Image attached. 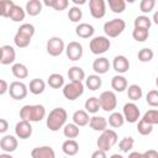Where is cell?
Segmentation results:
<instances>
[{
    "label": "cell",
    "mask_w": 158,
    "mask_h": 158,
    "mask_svg": "<svg viewBox=\"0 0 158 158\" xmlns=\"http://www.w3.org/2000/svg\"><path fill=\"white\" fill-rule=\"evenodd\" d=\"M83 17V12L80 10V7L78 6H72L69 10H68V19L72 21V22H79Z\"/></svg>",
    "instance_id": "cell-45"
},
{
    "label": "cell",
    "mask_w": 158,
    "mask_h": 158,
    "mask_svg": "<svg viewBox=\"0 0 158 158\" xmlns=\"http://www.w3.org/2000/svg\"><path fill=\"white\" fill-rule=\"evenodd\" d=\"M9 128V122L5 118H0V133H5Z\"/></svg>",
    "instance_id": "cell-50"
},
{
    "label": "cell",
    "mask_w": 158,
    "mask_h": 158,
    "mask_svg": "<svg viewBox=\"0 0 158 158\" xmlns=\"http://www.w3.org/2000/svg\"><path fill=\"white\" fill-rule=\"evenodd\" d=\"M142 95H143V91H142V88L139 85H137V84L128 85V88H127V96H128L130 100H132V102L139 100L142 98Z\"/></svg>",
    "instance_id": "cell-32"
},
{
    "label": "cell",
    "mask_w": 158,
    "mask_h": 158,
    "mask_svg": "<svg viewBox=\"0 0 158 158\" xmlns=\"http://www.w3.org/2000/svg\"><path fill=\"white\" fill-rule=\"evenodd\" d=\"M1 59H0V63L2 65H7V64H12L15 62V58H16V52L12 46L10 44H5V46H1Z\"/></svg>",
    "instance_id": "cell-16"
},
{
    "label": "cell",
    "mask_w": 158,
    "mask_h": 158,
    "mask_svg": "<svg viewBox=\"0 0 158 158\" xmlns=\"http://www.w3.org/2000/svg\"><path fill=\"white\" fill-rule=\"evenodd\" d=\"M73 2H74L75 5H83V4H85L86 1H85V0H80V1H79V0H73Z\"/></svg>",
    "instance_id": "cell-55"
},
{
    "label": "cell",
    "mask_w": 158,
    "mask_h": 158,
    "mask_svg": "<svg viewBox=\"0 0 158 158\" xmlns=\"http://www.w3.org/2000/svg\"><path fill=\"white\" fill-rule=\"evenodd\" d=\"M137 131L142 136H148L153 131V125H151V123H148V122H146L144 120L141 118L137 123Z\"/></svg>",
    "instance_id": "cell-42"
},
{
    "label": "cell",
    "mask_w": 158,
    "mask_h": 158,
    "mask_svg": "<svg viewBox=\"0 0 158 158\" xmlns=\"http://www.w3.org/2000/svg\"><path fill=\"white\" fill-rule=\"evenodd\" d=\"M156 6V0H141L139 2V10L143 14L151 12Z\"/></svg>",
    "instance_id": "cell-47"
},
{
    "label": "cell",
    "mask_w": 158,
    "mask_h": 158,
    "mask_svg": "<svg viewBox=\"0 0 158 158\" xmlns=\"http://www.w3.org/2000/svg\"><path fill=\"white\" fill-rule=\"evenodd\" d=\"M154 57V53L151 48L148 47H144L142 49L138 51V60L142 62V63H147V62H151Z\"/></svg>",
    "instance_id": "cell-41"
},
{
    "label": "cell",
    "mask_w": 158,
    "mask_h": 158,
    "mask_svg": "<svg viewBox=\"0 0 158 158\" xmlns=\"http://www.w3.org/2000/svg\"><path fill=\"white\" fill-rule=\"evenodd\" d=\"M142 120H144L146 122H148V123H151L153 126L154 125H158V110L151 109V110L146 111L144 115H143V117H142Z\"/></svg>",
    "instance_id": "cell-44"
},
{
    "label": "cell",
    "mask_w": 158,
    "mask_h": 158,
    "mask_svg": "<svg viewBox=\"0 0 158 158\" xmlns=\"http://www.w3.org/2000/svg\"><path fill=\"white\" fill-rule=\"evenodd\" d=\"M133 25H135V28H146V30H149L151 26H152V20L146 16V15H139L133 21Z\"/></svg>",
    "instance_id": "cell-36"
},
{
    "label": "cell",
    "mask_w": 158,
    "mask_h": 158,
    "mask_svg": "<svg viewBox=\"0 0 158 158\" xmlns=\"http://www.w3.org/2000/svg\"><path fill=\"white\" fill-rule=\"evenodd\" d=\"M62 93L67 100L74 101L84 94V84L79 81H70L63 86Z\"/></svg>",
    "instance_id": "cell-6"
},
{
    "label": "cell",
    "mask_w": 158,
    "mask_h": 158,
    "mask_svg": "<svg viewBox=\"0 0 158 158\" xmlns=\"http://www.w3.org/2000/svg\"><path fill=\"white\" fill-rule=\"evenodd\" d=\"M94 32H95L94 26L86 22H81L75 27V33L80 38H90L94 36Z\"/></svg>",
    "instance_id": "cell-19"
},
{
    "label": "cell",
    "mask_w": 158,
    "mask_h": 158,
    "mask_svg": "<svg viewBox=\"0 0 158 158\" xmlns=\"http://www.w3.org/2000/svg\"><path fill=\"white\" fill-rule=\"evenodd\" d=\"M73 123H75L77 126L79 127H83V126H86L89 122H90V117H89V114L85 111V110H77L73 116Z\"/></svg>",
    "instance_id": "cell-22"
},
{
    "label": "cell",
    "mask_w": 158,
    "mask_h": 158,
    "mask_svg": "<svg viewBox=\"0 0 158 158\" xmlns=\"http://www.w3.org/2000/svg\"><path fill=\"white\" fill-rule=\"evenodd\" d=\"M157 2H158V1H157Z\"/></svg>",
    "instance_id": "cell-58"
},
{
    "label": "cell",
    "mask_w": 158,
    "mask_h": 158,
    "mask_svg": "<svg viewBox=\"0 0 158 158\" xmlns=\"http://www.w3.org/2000/svg\"><path fill=\"white\" fill-rule=\"evenodd\" d=\"M133 144H135V139L128 136V137H123V138L118 142V148L121 149V152L128 153V152L133 148Z\"/></svg>",
    "instance_id": "cell-43"
},
{
    "label": "cell",
    "mask_w": 158,
    "mask_h": 158,
    "mask_svg": "<svg viewBox=\"0 0 158 158\" xmlns=\"http://www.w3.org/2000/svg\"><path fill=\"white\" fill-rule=\"evenodd\" d=\"M99 100H100V106L104 111L106 112H114V110L116 109L117 106V98H116V94L111 90H106V91H102L99 96Z\"/></svg>",
    "instance_id": "cell-8"
},
{
    "label": "cell",
    "mask_w": 158,
    "mask_h": 158,
    "mask_svg": "<svg viewBox=\"0 0 158 158\" xmlns=\"http://www.w3.org/2000/svg\"><path fill=\"white\" fill-rule=\"evenodd\" d=\"M65 44H64V41L60 38V37H51L48 41H47V44H46V49H47V53L52 57H58L60 56L64 51H65Z\"/></svg>",
    "instance_id": "cell-9"
},
{
    "label": "cell",
    "mask_w": 158,
    "mask_h": 158,
    "mask_svg": "<svg viewBox=\"0 0 158 158\" xmlns=\"http://www.w3.org/2000/svg\"><path fill=\"white\" fill-rule=\"evenodd\" d=\"M62 151L67 156H75L79 152V143L75 139H67L62 144Z\"/></svg>",
    "instance_id": "cell-25"
},
{
    "label": "cell",
    "mask_w": 158,
    "mask_h": 158,
    "mask_svg": "<svg viewBox=\"0 0 158 158\" xmlns=\"http://www.w3.org/2000/svg\"><path fill=\"white\" fill-rule=\"evenodd\" d=\"M68 78L70 79V81L83 83V80L85 79V72L83 68H80L78 65H73L68 70Z\"/></svg>",
    "instance_id": "cell-24"
},
{
    "label": "cell",
    "mask_w": 158,
    "mask_h": 158,
    "mask_svg": "<svg viewBox=\"0 0 158 158\" xmlns=\"http://www.w3.org/2000/svg\"><path fill=\"white\" fill-rule=\"evenodd\" d=\"M26 16V10H23L20 5H15L11 10V14H10V19L14 21V22H20L25 19Z\"/></svg>",
    "instance_id": "cell-37"
},
{
    "label": "cell",
    "mask_w": 158,
    "mask_h": 158,
    "mask_svg": "<svg viewBox=\"0 0 158 158\" xmlns=\"http://www.w3.org/2000/svg\"><path fill=\"white\" fill-rule=\"evenodd\" d=\"M17 138L12 135H5L1 137L0 139V148L4 153H11V152H15L16 148H17Z\"/></svg>",
    "instance_id": "cell-15"
},
{
    "label": "cell",
    "mask_w": 158,
    "mask_h": 158,
    "mask_svg": "<svg viewBox=\"0 0 158 158\" xmlns=\"http://www.w3.org/2000/svg\"><path fill=\"white\" fill-rule=\"evenodd\" d=\"M90 158H107L106 156V152L105 151H101V149H96L91 153V157Z\"/></svg>",
    "instance_id": "cell-48"
},
{
    "label": "cell",
    "mask_w": 158,
    "mask_h": 158,
    "mask_svg": "<svg viewBox=\"0 0 158 158\" xmlns=\"http://www.w3.org/2000/svg\"><path fill=\"white\" fill-rule=\"evenodd\" d=\"M143 154L146 156V158H158V152L156 149H148L143 152Z\"/></svg>",
    "instance_id": "cell-51"
},
{
    "label": "cell",
    "mask_w": 158,
    "mask_h": 158,
    "mask_svg": "<svg viewBox=\"0 0 158 158\" xmlns=\"http://www.w3.org/2000/svg\"><path fill=\"white\" fill-rule=\"evenodd\" d=\"M156 85H157V88H158V77L156 78Z\"/></svg>",
    "instance_id": "cell-57"
},
{
    "label": "cell",
    "mask_w": 158,
    "mask_h": 158,
    "mask_svg": "<svg viewBox=\"0 0 158 158\" xmlns=\"http://www.w3.org/2000/svg\"><path fill=\"white\" fill-rule=\"evenodd\" d=\"M93 69H94V72H95L98 75L107 73L109 69H110V62H109V59L105 58V57H99V58H96V59L93 62Z\"/></svg>",
    "instance_id": "cell-20"
},
{
    "label": "cell",
    "mask_w": 158,
    "mask_h": 158,
    "mask_svg": "<svg viewBox=\"0 0 158 158\" xmlns=\"http://www.w3.org/2000/svg\"><path fill=\"white\" fill-rule=\"evenodd\" d=\"M110 158H123L121 154H118V153H115V154H112Z\"/></svg>",
    "instance_id": "cell-56"
},
{
    "label": "cell",
    "mask_w": 158,
    "mask_h": 158,
    "mask_svg": "<svg viewBox=\"0 0 158 158\" xmlns=\"http://www.w3.org/2000/svg\"><path fill=\"white\" fill-rule=\"evenodd\" d=\"M67 118H68V114L63 107H54L53 110L49 111V114L46 118V125L49 131L56 132L67 125L65 123Z\"/></svg>",
    "instance_id": "cell-1"
},
{
    "label": "cell",
    "mask_w": 158,
    "mask_h": 158,
    "mask_svg": "<svg viewBox=\"0 0 158 158\" xmlns=\"http://www.w3.org/2000/svg\"><path fill=\"white\" fill-rule=\"evenodd\" d=\"M107 122H109V125H110L111 127L118 128V127H121V126L125 123V117H123V115H122L121 112L114 111V112L110 114Z\"/></svg>",
    "instance_id": "cell-33"
},
{
    "label": "cell",
    "mask_w": 158,
    "mask_h": 158,
    "mask_svg": "<svg viewBox=\"0 0 158 158\" xmlns=\"http://www.w3.org/2000/svg\"><path fill=\"white\" fill-rule=\"evenodd\" d=\"M0 158H14L10 153H1L0 154Z\"/></svg>",
    "instance_id": "cell-54"
},
{
    "label": "cell",
    "mask_w": 158,
    "mask_h": 158,
    "mask_svg": "<svg viewBox=\"0 0 158 158\" xmlns=\"http://www.w3.org/2000/svg\"><path fill=\"white\" fill-rule=\"evenodd\" d=\"M125 28H126V22L122 19H112L104 23V32L106 37H110V38L118 37Z\"/></svg>",
    "instance_id": "cell-5"
},
{
    "label": "cell",
    "mask_w": 158,
    "mask_h": 158,
    "mask_svg": "<svg viewBox=\"0 0 158 158\" xmlns=\"http://www.w3.org/2000/svg\"><path fill=\"white\" fill-rule=\"evenodd\" d=\"M146 101L152 107H158V90H149L146 95Z\"/></svg>",
    "instance_id": "cell-46"
},
{
    "label": "cell",
    "mask_w": 158,
    "mask_h": 158,
    "mask_svg": "<svg viewBox=\"0 0 158 158\" xmlns=\"http://www.w3.org/2000/svg\"><path fill=\"white\" fill-rule=\"evenodd\" d=\"M28 89H30V93H32L33 95H40V94H42L44 91L46 83L40 78H35V79H32L30 81Z\"/></svg>",
    "instance_id": "cell-27"
},
{
    "label": "cell",
    "mask_w": 158,
    "mask_h": 158,
    "mask_svg": "<svg viewBox=\"0 0 158 158\" xmlns=\"http://www.w3.org/2000/svg\"><path fill=\"white\" fill-rule=\"evenodd\" d=\"M16 4L12 0H2L0 1V15L2 17H10L11 10Z\"/></svg>",
    "instance_id": "cell-39"
},
{
    "label": "cell",
    "mask_w": 158,
    "mask_h": 158,
    "mask_svg": "<svg viewBox=\"0 0 158 158\" xmlns=\"http://www.w3.org/2000/svg\"><path fill=\"white\" fill-rule=\"evenodd\" d=\"M110 46H111V42H110L109 37H106V36H96V37L91 38L90 43H89L90 52L96 56L102 54L106 51H109Z\"/></svg>",
    "instance_id": "cell-7"
},
{
    "label": "cell",
    "mask_w": 158,
    "mask_h": 158,
    "mask_svg": "<svg viewBox=\"0 0 158 158\" xmlns=\"http://www.w3.org/2000/svg\"><path fill=\"white\" fill-rule=\"evenodd\" d=\"M107 125H109L107 120H106L105 117H102V116H93V117H90L89 126H90L94 131H100V132H102V131H105V130L107 128Z\"/></svg>",
    "instance_id": "cell-23"
},
{
    "label": "cell",
    "mask_w": 158,
    "mask_h": 158,
    "mask_svg": "<svg viewBox=\"0 0 158 158\" xmlns=\"http://www.w3.org/2000/svg\"><path fill=\"white\" fill-rule=\"evenodd\" d=\"M112 68L118 74H123V73L128 72V69H130V62H128V59L125 56L118 54L112 60Z\"/></svg>",
    "instance_id": "cell-17"
},
{
    "label": "cell",
    "mask_w": 158,
    "mask_h": 158,
    "mask_svg": "<svg viewBox=\"0 0 158 158\" xmlns=\"http://www.w3.org/2000/svg\"><path fill=\"white\" fill-rule=\"evenodd\" d=\"M89 11L94 19H102L106 14V2L104 0H90Z\"/></svg>",
    "instance_id": "cell-13"
},
{
    "label": "cell",
    "mask_w": 158,
    "mask_h": 158,
    "mask_svg": "<svg viewBox=\"0 0 158 158\" xmlns=\"http://www.w3.org/2000/svg\"><path fill=\"white\" fill-rule=\"evenodd\" d=\"M148 36H149V30H146V28H133L132 31V37L137 42L147 41Z\"/></svg>",
    "instance_id": "cell-40"
},
{
    "label": "cell",
    "mask_w": 158,
    "mask_h": 158,
    "mask_svg": "<svg viewBox=\"0 0 158 158\" xmlns=\"http://www.w3.org/2000/svg\"><path fill=\"white\" fill-rule=\"evenodd\" d=\"M9 88H10V85L6 83V80L1 79L0 80V95H4L6 91H9Z\"/></svg>",
    "instance_id": "cell-49"
},
{
    "label": "cell",
    "mask_w": 158,
    "mask_h": 158,
    "mask_svg": "<svg viewBox=\"0 0 158 158\" xmlns=\"http://www.w3.org/2000/svg\"><path fill=\"white\" fill-rule=\"evenodd\" d=\"M46 117L43 105H25L20 110V118L28 122H38Z\"/></svg>",
    "instance_id": "cell-3"
},
{
    "label": "cell",
    "mask_w": 158,
    "mask_h": 158,
    "mask_svg": "<svg viewBox=\"0 0 158 158\" xmlns=\"http://www.w3.org/2000/svg\"><path fill=\"white\" fill-rule=\"evenodd\" d=\"M128 158H146V156L139 152H131L128 154Z\"/></svg>",
    "instance_id": "cell-52"
},
{
    "label": "cell",
    "mask_w": 158,
    "mask_h": 158,
    "mask_svg": "<svg viewBox=\"0 0 158 158\" xmlns=\"http://www.w3.org/2000/svg\"><path fill=\"white\" fill-rule=\"evenodd\" d=\"M47 84L53 88V89H60L63 88L65 84H64V78L62 74H58V73H52L48 79H47Z\"/></svg>",
    "instance_id": "cell-29"
},
{
    "label": "cell",
    "mask_w": 158,
    "mask_h": 158,
    "mask_svg": "<svg viewBox=\"0 0 158 158\" xmlns=\"http://www.w3.org/2000/svg\"><path fill=\"white\" fill-rule=\"evenodd\" d=\"M109 7L115 14H121L126 9V1L125 0H109L107 1Z\"/></svg>",
    "instance_id": "cell-38"
},
{
    "label": "cell",
    "mask_w": 158,
    "mask_h": 158,
    "mask_svg": "<svg viewBox=\"0 0 158 158\" xmlns=\"http://www.w3.org/2000/svg\"><path fill=\"white\" fill-rule=\"evenodd\" d=\"M111 88L117 93H122V91L127 90V88H128L127 79L121 74L114 75L112 79H111Z\"/></svg>",
    "instance_id": "cell-21"
},
{
    "label": "cell",
    "mask_w": 158,
    "mask_h": 158,
    "mask_svg": "<svg viewBox=\"0 0 158 158\" xmlns=\"http://www.w3.org/2000/svg\"><path fill=\"white\" fill-rule=\"evenodd\" d=\"M117 139H118L117 138V133L111 128H106L105 131L101 132V135L99 136V138L96 141L98 149L107 152L117 143Z\"/></svg>",
    "instance_id": "cell-4"
},
{
    "label": "cell",
    "mask_w": 158,
    "mask_h": 158,
    "mask_svg": "<svg viewBox=\"0 0 158 158\" xmlns=\"http://www.w3.org/2000/svg\"><path fill=\"white\" fill-rule=\"evenodd\" d=\"M83 52H84V49H83L81 43H79V42H77V41L69 42V43L67 44V47H65L67 57L69 58V60H73V62L79 60V59L83 57Z\"/></svg>",
    "instance_id": "cell-12"
},
{
    "label": "cell",
    "mask_w": 158,
    "mask_h": 158,
    "mask_svg": "<svg viewBox=\"0 0 158 158\" xmlns=\"http://www.w3.org/2000/svg\"><path fill=\"white\" fill-rule=\"evenodd\" d=\"M122 115L125 117V121H127L128 123H136L138 122L141 112L135 102H126L122 109Z\"/></svg>",
    "instance_id": "cell-11"
},
{
    "label": "cell",
    "mask_w": 158,
    "mask_h": 158,
    "mask_svg": "<svg viewBox=\"0 0 158 158\" xmlns=\"http://www.w3.org/2000/svg\"><path fill=\"white\" fill-rule=\"evenodd\" d=\"M84 107H85V111H86L88 114H96V112L101 109L99 98L91 96V98L86 99V101H85V104H84Z\"/></svg>",
    "instance_id": "cell-31"
},
{
    "label": "cell",
    "mask_w": 158,
    "mask_h": 158,
    "mask_svg": "<svg viewBox=\"0 0 158 158\" xmlns=\"http://www.w3.org/2000/svg\"><path fill=\"white\" fill-rule=\"evenodd\" d=\"M31 157L32 158H56V153L51 146H41L31 151Z\"/></svg>",
    "instance_id": "cell-18"
},
{
    "label": "cell",
    "mask_w": 158,
    "mask_h": 158,
    "mask_svg": "<svg viewBox=\"0 0 158 158\" xmlns=\"http://www.w3.org/2000/svg\"><path fill=\"white\" fill-rule=\"evenodd\" d=\"M25 10L30 16H37L42 11V2L40 0H30L26 2Z\"/></svg>",
    "instance_id": "cell-26"
},
{
    "label": "cell",
    "mask_w": 158,
    "mask_h": 158,
    "mask_svg": "<svg viewBox=\"0 0 158 158\" xmlns=\"http://www.w3.org/2000/svg\"><path fill=\"white\" fill-rule=\"evenodd\" d=\"M152 21L156 23V25H158V10L153 14V17H152Z\"/></svg>",
    "instance_id": "cell-53"
},
{
    "label": "cell",
    "mask_w": 158,
    "mask_h": 158,
    "mask_svg": "<svg viewBox=\"0 0 158 158\" xmlns=\"http://www.w3.org/2000/svg\"><path fill=\"white\" fill-rule=\"evenodd\" d=\"M11 73H12V75H14L15 78H17V79H25V78L28 77V69H27V67H26L25 64H22V63H15V64H12V67H11Z\"/></svg>",
    "instance_id": "cell-28"
},
{
    "label": "cell",
    "mask_w": 158,
    "mask_h": 158,
    "mask_svg": "<svg viewBox=\"0 0 158 158\" xmlns=\"http://www.w3.org/2000/svg\"><path fill=\"white\" fill-rule=\"evenodd\" d=\"M85 85H86V88H88L89 90L95 91V90H98V89L101 88L102 80H101L100 75H98V74H91V75H89V77L85 79Z\"/></svg>",
    "instance_id": "cell-30"
},
{
    "label": "cell",
    "mask_w": 158,
    "mask_h": 158,
    "mask_svg": "<svg viewBox=\"0 0 158 158\" xmlns=\"http://www.w3.org/2000/svg\"><path fill=\"white\" fill-rule=\"evenodd\" d=\"M15 135L20 139H27V138H30L31 135H32L31 122L25 121V120H20L16 123V126H15Z\"/></svg>",
    "instance_id": "cell-14"
},
{
    "label": "cell",
    "mask_w": 158,
    "mask_h": 158,
    "mask_svg": "<svg viewBox=\"0 0 158 158\" xmlns=\"http://www.w3.org/2000/svg\"><path fill=\"white\" fill-rule=\"evenodd\" d=\"M43 4L46 6L53 7L57 11H63L69 6V1L68 0H44Z\"/></svg>",
    "instance_id": "cell-35"
},
{
    "label": "cell",
    "mask_w": 158,
    "mask_h": 158,
    "mask_svg": "<svg viewBox=\"0 0 158 158\" xmlns=\"http://www.w3.org/2000/svg\"><path fill=\"white\" fill-rule=\"evenodd\" d=\"M63 135L68 138V139H74L79 136V126H77L75 123H67L63 127Z\"/></svg>",
    "instance_id": "cell-34"
},
{
    "label": "cell",
    "mask_w": 158,
    "mask_h": 158,
    "mask_svg": "<svg viewBox=\"0 0 158 158\" xmlns=\"http://www.w3.org/2000/svg\"><path fill=\"white\" fill-rule=\"evenodd\" d=\"M35 26L32 23H22L14 36V43L19 48H26L35 35Z\"/></svg>",
    "instance_id": "cell-2"
},
{
    "label": "cell",
    "mask_w": 158,
    "mask_h": 158,
    "mask_svg": "<svg viewBox=\"0 0 158 158\" xmlns=\"http://www.w3.org/2000/svg\"><path fill=\"white\" fill-rule=\"evenodd\" d=\"M27 93H28V89L25 83L15 80L10 84L9 94L14 100H23L27 96Z\"/></svg>",
    "instance_id": "cell-10"
}]
</instances>
